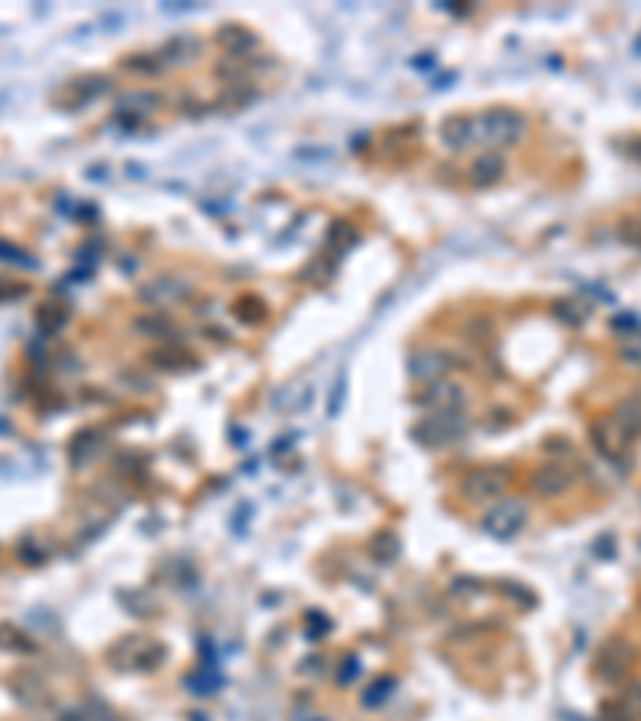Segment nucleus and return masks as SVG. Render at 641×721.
<instances>
[{"mask_svg":"<svg viewBox=\"0 0 641 721\" xmlns=\"http://www.w3.org/2000/svg\"><path fill=\"white\" fill-rule=\"evenodd\" d=\"M523 526H526V504H520V500H500V507H494L484 516V529H488L494 539H513Z\"/></svg>","mask_w":641,"mask_h":721,"instance_id":"nucleus-1","label":"nucleus"},{"mask_svg":"<svg viewBox=\"0 0 641 721\" xmlns=\"http://www.w3.org/2000/svg\"><path fill=\"white\" fill-rule=\"evenodd\" d=\"M465 430V423L459 414H433L427 417L420 427L414 430V436L420 443H427V446H446V443H456L459 436Z\"/></svg>","mask_w":641,"mask_h":721,"instance_id":"nucleus-2","label":"nucleus"},{"mask_svg":"<svg viewBox=\"0 0 641 721\" xmlns=\"http://www.w3.org/2000/svg\"><path fill=\"white\" fill-rule=\"evenodd\" d=\"M593 436H597L600 452H603V456H609V459H622V452L629 449V443H632V433L616 420V414H609L606 420H600L597 430H593Z\"/></svg>","mask_w":641,"mask_h":721,"instance_id":"nucleus-3","label":"nucleus"},{"mask_svg":"<svg viewBox=\"0 0 641 721\" xmlns=\"http://www.w3.org/2000/svg\"><path fill=\"white\" fill-rule=\"evenodd\" d=\"M571 481H574V472H571V468L558 465V462H549V465H542L539 472L533 475V491H539L542 497H552V494L568 491V488H571Z\"/></svg>","mask_w":641,"mask_h":721,"instance_id":"nucleus-4","label":"nucleus"},{"mask_svg":"<svg viewBox=\"0 0 641 721\" xmlns=\"http://www.w3.org/2000/svg\"><path fill=\"white\" fill-rule=\"evenodd\" d=\"M420 401H424V407H430V411H436V414H459L465 395H462L459 385L436 382L433 388L424 391V398H420Z\"/></svg>","mask_w":641,"mask_h":721,"instance_id":"nucleus-5","label":"nucleus"},{"mask_svg":"<svg viewBox=\"0 0 641 721\" xmlns=\"http://www.w3.org/2000/svg\"><path fill=\"white\" fill-rule=\"evenodd\" d=\"M504 488H507V472H500V468H478V472L468 475V481H465V491L475 500L494 497Z\"/></svg>","mask_w":641,"mask_h":721,"instance_id":"nucleus-6","label":"nucleus"},{"mask_svg":"<svg viewBox=\"0 0 641 721\" xmlns=\"http://www.w3.org/2000/svg\"><path fill=\"white\" fill-rule=\"evenodd\" d=\"M632 664V648L625 641H609L600 654V677L603 680H619Z\"/></svg>","mask_w":641,"mask_h":721,"instance_id":"nucleus-7","label":"nucleus"},{"mask_svg":"<svg viewBox=\"0 0 641 721\" xmlns=\"http://www.w3.org/2000/svg\"><path fill=\"white\" fill-rule=\"evenodd\" d=\"M446 359L443 356H420V359H414V366H411V372L417 375V379H424V382H433V379H440V375L446 372Z\"/></svg>","mask_w":641,"mask_h":721,"instance_id":"nucleus-8","label":"nucleus"},{"mask_svg":"<svg viewBox=\"0 0 641 721\" xmlns=\"http://www.w3.org/2000/svg\"><path fill=\"white\" fill-rule=\"evenodd\" d=\"M616 420L632 433V440H635V436H641V404H638V401L619 404V407H616Z\"/></svg>","mask_w":641,"mask_h":721,"instance_id":"nucleus-9","label":"nucleus"},{"mask_svg":"<svg viewBox=\"0 0 641 721\" xmlns=\"http://www.w3.org/2000/svg\"><path fill=\"white\" fill-rule=\"evenodd\" d=\"M619 712H622V721H638L641 718V683L625 689V696L619 699Z\"/></svg>","mask_w":641,"mask_h":721,"instance_id":"nucleus-10","label":"nucleus"},{"mask_svg":"<svg viewBox=\"0 0 641 721\" xmlns=\"http://www.w3.org/2000/svg\"><path fill=\"white\" fill-rule=\"evenodd\" d=\"M619 356L625 359V366L641 369V334H625L622 347H619Z\"/></svg>","mask_w":641,"mask_h":721,"instance_id":"nucleus-11","label":"nucleus"},{"mask_svg":"<svg viewBox=\"0 0 641 721\" xmlns=\"http://www.w3.org/2000/svg\"><path fill=\"white\" fill-rule=\"evenodd\" d=\"M65 721H113V715H109L103 705H81V709L65 715Z\"/></svg>","mask_w":641,"mask_h":721,"instance_id":"nucleus-12","label":"nucleus"}]
</instances>
